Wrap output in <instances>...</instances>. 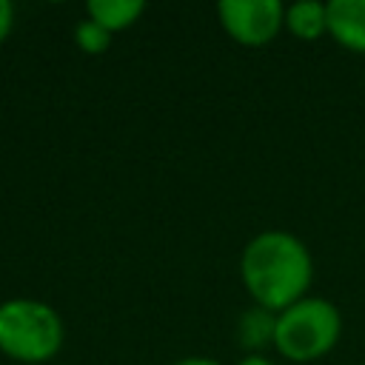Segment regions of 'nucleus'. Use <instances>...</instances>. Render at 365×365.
<instances>
[{
    "mask_svg": "<svg viewBox=\"0 0 365 365\" xmlns=\"http://www.w3.org/2000/svg\"><path fill=\"white\" fill-rule=\"evenodd\" d=\"M240 279L254 305L279 314L308 297L314 259L297 234L268 228L254 234L240 251Z\"/></svg>",
    "mask_w": 365,
    "mask_h": 365,
    "instance_id": "nucleus-1",
    "label": "nucleus"
},
{
    "mask_svg": "<svg viewBox=\"0 0 365 365\" xmlns=\"http://www.w3.org/2000/svg\"><path fill=\"white\" fill-rule=\"evenodd\" d=\"M217 20L234 43L262 48L285 29V6L279 0H220Z\"/></svg>",
    "mask_w": 365,
    "mask_h": 365,
    "instance_id": "nucleus-4",
    "label": "nucleus"
},
{
    "mask_svg": "<svg viewBox=\"0 0 365 365\" xmlns=\"http://www.w3.org/2000/svg\"><path fill=\"white\" fill-rule=\"evenodd\" d=\"M328 34L345 51L365 54V0H331Z\"/></svg>",
    "mask_w": 365,
    "mask_h": 365,
    "instance_id": "nucleus-5",
    "label": "nucleus"
},
{
    "mask_svg": "<svg viewBox=\"0 0 365 365\" xmlns=\"http://www.w3.org/2000/svg\"><path fill=\"white\" fill-rule=\"evenodd\" d=\"M342 334V314L325 297H302L277 314L274 348L288 362H314L334 351Z\"/></svg>",
    "mask_w": 365,
    "mask_h": 365,
    "instance_id": "nucleus-3",
    "label": "nucleus"
},
{
    "mask_svg": "<svg viewBox=\"0 0 365 365\" xmlns=\"http://www.w3.org/2000/svg\"><path fill=\"white\" fill-rule=\"evenodd\" d=\"M237 365H277L271 356H265V354H245Z\"/></svg>",
    "mask_w": 365,
    "mask_h": 365,
    "instance_id": "nucleus-12",
    "label": "nucleus"
},
{
    "mask_svg": "<svg viewBox=\"0 0 365 365\" xmlns=\"http://www.w3.org/2000/svg\"><path fill=\"white\" fill-rule=\"evenodd\" d=\"M14 29V6L9 0H0V43L11 34Z\"/></svg>",
    "mask_w": 365,
    "mask_h": 365,
    "instance_id": "nucleus-10",
    "label": "nucleus"
},
{
    "mask_svg": "<svg viewBox=\"0 0 365 365\" xmlns=\"http://www.w3.org/2000/svg\"><path fill=\"white\" fill-rule=\"evenodd\" d=\"M145 11L143 0H91L86 3V17L103 26L108 34L131 29Z\"/></svg>",
    "mask_w": 365,
    "mask_h": 365,
    "instance_id": "nucleus-6",
    "label": "nucleus"
},
{
    "mask_svg": "<svg viewBox=\"0 0 365 365\" xmlns=\"http://www.w3.org/2000/svg\"><path fill=\"white\" fill-rule=\"evenodd\" d=\"M66 328L57 308L31 297H11L0 302V354L14 362L40 365L57 356Z\"/></svg>",
    "mask_w": 365,
    "mask_h": 365,
    "instance_id": "nucleus-2",
    "label": "nucleus"
},
{
    "mask_svg": "<svg viewBox=\"0 0 365 365\" xmlns=\"http://www.w3.org/2000/svg\"><path fill=\"white\" fill-rule=\"evenodd\" d=\"M362 88H365V74H362Z\"/></svg>",
    "mask_w": 365,
    "mask_h": 365,
    "instance_id": "nucleus-13",
    "label": "nucleus"
},
{
    "mask_svg": "<svg viewBox=\"0 0 365 365\" xmlns=\"http://www.w3.org/2000/svg\"><path fill=\"white\" fill-rule=\"evenodd\" d=\"M274 331H277V314L259 305L248 308L237 322V339L242 348H248V354H262L265 345H274Z\"/></svg>",
    "mask_w": 365,
    "mask_h": 365,
    "instance_id": "nucleus-8",
    "label": "nucleus"
},
{
    "mask_svg": "<svg viewBox=\"0 0 365 365\" xmlns=\"http://www.w3.org/2000/svg\"><path fill=\"white\" fill-rule=\"evenodd\" d=\"M171 365H222L220 359H214V356H182V359H174Z\"/></svg>",
    "mask_w": 365,
    "mask_h": 365,
    "instance_id": "nucleus-11",
    "label": "nucleus"
},
{
    "mask_svg": "<svg viewBox=\"0 0 365 365\" xmlns=\"http://www.w3.org/2000/svg\"><path fill=\"white\" fill-rule=\"evenodd\" d=\"M285 29L299 40H317L328 34V3L297 0L285 6Z\"/></svg>",
    "mask_w": 365,
    "mask_h": 365,
    "instance_id": "nucleus-7",
    "label": "nucleus"
},
{
    "mask_svg": "<svg viewBox=\"0 0 365 365\" xmlns=\"http://www.w3.org/2000/svg\"><path fill=\"white\" fill-rule=\"evenodd\" d=\"M111 37H114V34H108L103 26H97V23L88 20V17H83V20L74 26V46H77L80 51H86V54H103V51H108Z\"/></svg>",
    "mask_w": 365,
    "mask_h": 365,
    "instance_id": "nucleus-9",
    "label": "nucleus"
}]
</instances>
